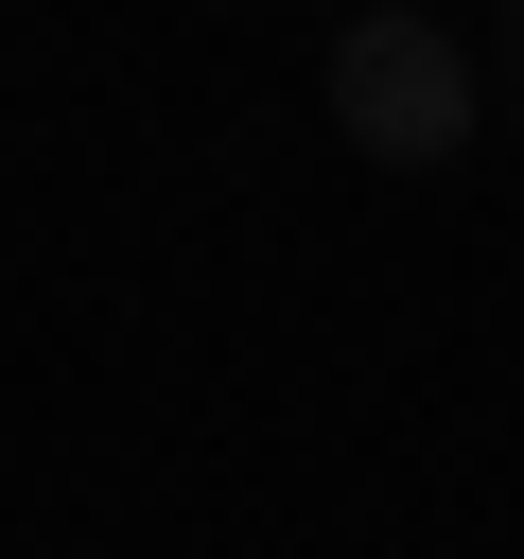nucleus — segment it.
Listing matches in <instances>:
<instances>
[{"instance_id":"1","label":"nucleus","mask_w":524,"mask_h":559,"mask_svg":"<svg viewBox=\"0 0 524 559\" xmlns=\"http://www.w3.org/2000/svg\"><path fill=\"white\" fill-rule=\"evenodd\" d=\"M472 122H489V105H472V52H454L437 17L384 0V17L332 35V140H349V157H384V175H454Z\"/></svg>"}]
</instances>
